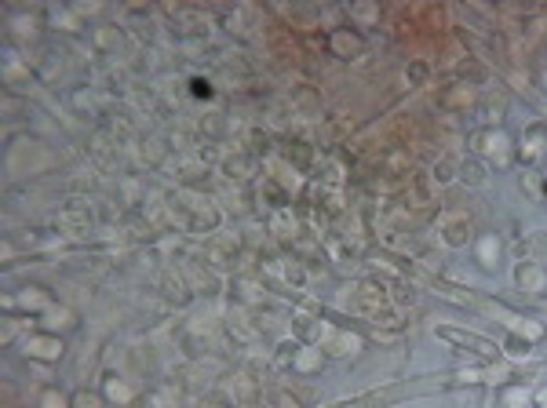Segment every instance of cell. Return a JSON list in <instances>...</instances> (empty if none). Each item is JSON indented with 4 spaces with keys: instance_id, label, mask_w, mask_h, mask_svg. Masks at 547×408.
I'll list each match as a JSON object with an SVG mask.
<instances>
[{
    "instance_id": "obj_1",
    "label": "cell",
    "mask_w": 547,
    "mask_h": 408,
    "mask_svg": "<svg viewBox=\"0 0 547 408\" xmlns=\"http://www.w3.org/2000/svg\"><path fill=\"white\" fill-rule=\"evenodd\" d=\"M438 237L445 248H464L470 245V219L460 212H445L438 219Z\"/></svg>"
},
{
    "instance_id": "obj_2",
    "label": "cell",
    "mask_w": 547,
    "mask_h": 408,
    "mask_svg": "<svg viewBox=\"0 0 547 408\" xmlns=\"http://www.w3.org/2000/svg\"><path fill=\"white\" fill-rule=\"evenodd\" d=\"M481 153L496 164V168H511L515 153H511V135L504 132H486V146H481Z\"/></svg>"
},
{
    "instance_id": "obj_3",
    "label": "cell",
    "mask_w": 547,
    "mask_h": 408,
    "mask_svg": "<svg viewBox=\"0 0 547 408\" xmlns=\"http://www.w3.org/2000/svg\"><path fill=\"white\" fill-rule=\"evenodd\" d=\"M547 150V127L544 124H529L526 135H521V161L526 164H537Z\"/></svg>"
},
{
    "instance_id": "obj_4",
    "label": "cell",
    "mask_w": 547,
    "mask_h": 408,
    "mask_svg": "<svg viewBox=\"0 0 547 408\" xmlns=\"http://www.w3.org/2000/svg\"><path fill=\"white\" fill-rule=\"evenodd\" d=\"M22 354L33 357V361H55V357L62 354V343L52 339V336H37V339H30L26 347H22Z\"/></svg>"
},
{
    "instance_id": "obj_5",
    "label": "cell",
    "mask_w": 547,
    "mask_h": 408,
    "mask_svg": "<svg viewBox=\"0 0 547 408\" xmlns=\"http://www.w3.org/2000/svg\"><path fill=\"white\" fill-rule=\"evenodd\" d=\"M515 285L526 288V292H540V288L547 285L544 266H537V263H518V266H515Z\"/></svg>"
},
{
    "instance_id": "obj_6",
    "label": "cell",
    "mask_w": 547,
    "mask_h": 408,
    "mask_svg": "<svg viewBox=\"0 0 547 408\" xmlns=\"http://www.w3.org/2000/svg\"><path fill=\"white\" fill-rule=\"evenodd\" d=\"M441 336L452 339V343H464L467 350H475V354H481V357H496V343L481 339V336H470V332H452V328H441Z\"/></svg>"
},
{
    "instance_id": "obj_7",
    "label": "cell",
    "mask_w": 547,
    "mask_h": 408,
    "mask_svg": "<svg viewBox=\"0 0 547 408\" xmlns=\"http://www.w3.org/2000/svg\"><path fill=\"white\" fill-rule=\"evenodd\" d=\"M478 263L486 266V270H496V266H500V259H504V241L496 237V234H489V237H481L478 241Z\"/></svg>"
},
{
    "instance_id": "obj_8",
    "label": "cell",
    "mask_w": 547,
    "mask_h": 408,
    "mask_svg": "<svg viewBox=\"0 0 547 408\" xmlns=\"http://www.w3.org/2000/svg\"><path fill=\"white\" fill-rule=\"evenodd\" d=\"M361 48H365V41H361V37L354 33V30H336V33H332V51H336V55L354 59Z\"/></svg>"
},
{
    "instance_id": "obj_9",
    "label": "cell",
    "mask_w": 547,
    "mask_h": 408,
    "mask_svg": "<svg viewBox=\"0 0 547 408\" xmlns=\"http://www.w3.org/2000/svg\"><path fill=\"white\" fill-rule=\"evenodd\" d=\"M19 306L22 310H52V296H48L44 288H37V285H30V288H22L19 292Z\"/></svg>"
},
{
    "instance_id": "obj_10",
    "label": "cell",
    "mask_w": 547,
    "mask_h": 408,
    "mask_svg": "<svg viewBox=\"0 0 547 408\" xmlns=\"http://www.w3.org/2000/svg\"><path fill=\"white\" fill-rule=\"evenodd\" d=\"M321 336H325V325L317 317H296V339L314 347V343H321Z\"/></svg>"
},
{
    "instance_id": "obj_11",
    "label": "cell",
    "mask_w": 547,
    "mask_h": 408,
    "mask_svg": "<svg viewBox=\"0 0 547 408\" xmlns=\"http://www.w3.org/2000/svg\"><path fill=\"white\" fill-rule=\"evenodd\" d=\"M328 350L332 354H358L361 350V339L354 336V332H332V343H328Z\"/></svg>"
},
{
    "instance_id": "obj_12",
    "label": "cell",
    "mask_w": 547,
    "mask_h": 408,
    "mask_svg": "<svg viewBox=\"0 0 547 408\" xmlns=\"http://www.w3.org/2000/svg\"><path fill=\"white\" fill-rule=\"evenodd\" d=\"M292 365H296V372H317V368H321V350H317V347H303Z\"/></svg>"
},
{
    "instance_id": "obj_13",
    "label": "cell",
    "mask_w": 547,
    "mask_h": 408,
    "mask_svg": "<svg viewBox=\"0 0 547 408\" xmlns=\"http://www.w3.org/2000/svg\"><path fill=\"white\" fill-rule=\"evenodd\" d=\"M460 178L467 186H481L486 183V164L481 161H460Z\"/></svg>"
},
{
    "instance_id": "obj_14",
    "label": "cell",
    "mask_w": 547,
    "mask_h": 408,
    "mask_svg": "<svg viewBox=\"0 0 547 408\" xmlns=\"http://www.w3.org/2000/svg\"><path fill=\"white\" fill-rule=\"evenodd\" d=\"M132 394H135V390H132L124 379L106 376V398H110V401H121V405H124V401H132Z\"/></svg>"
},
{
    "instance_id": "obj_15",
    "label": "cell",
    "mask_w": 547,
    "mask_h": 408,
    "mask_svg": "<svg viewBox=\"0 0 547 408\" xmlns=\"http://www.w3.org/2000/svg\"><path fill=\"white\" fill-rule=\"evenodd\" d=\"M435 178H438V183H452V178H460V161H452V157L438 161L435 164Z\"/></svg>"
},
{
    "instance_id": "obj_16",
    "label": "cell",
    "mask_w": 547,
    "mask_h": 408,
    "mask_svg": "<svg viewBox=\"0 0 547 408\" xmlns=\"http://www.w3.org/2000/svg\"><path fill=\"white\" fill-rule=\"evenodd\" d=\"M70 321H73V314L62 310V306H52V310H44V325H48V328H70Z\"/></svg>"
},
{
    "instance_id": "obj_17",
    "label": "cell",
    "mask_w": 547,
    "mask_h": 408,
    "mask_svg": "<svg viewBox=\"0 0 547 408\" xmlns=\"http://www.w3.org/2000/svg\"><path fill=\"white\" fill-rule=\"evenodd\" d=\"M456 95H449L445 102H449V106H456V102H460V106H470V102H475V88L470 84H460V88H452Z\"/></svg>"
},
{
    "instance_id": "obj_18",
    "label": "cell",
    "mask_w": 547,
    "mask_h": 408,
    "mask_svg": "<svg viewBox=\"0 0 547 408\" xmlns=\"http://www.w3.org/2000/svg\"><path fill=\"white\" fill-rule=\"evenodd\" d=\"M515 332H518V336H521V339H529V343H533V339H540V336H544V328H540L537 321H515Z\"/></svg>"
},
{
    "instance_id": "obj_19",
    "label": "cell",
    "mask_w": 547,
    "mask_h": 408,
    "mask_svg": "<svg viewBox=\"0 0 547 408\" xmlns=\"http://www.w3.org/2000/svg\"><path fill=\"white\" fill-rule=\"evenodd\" d=\"M394 303L412 306V303H416V288H412V285H401V280H398V285H394Z\"/></svg>"
},
{
    "instance_id": "obj_20",
    "label": "cell",
    "mask_w": 547,
    "mask_h": 408,
    "mask_svg": "<svg viewBox=\"0 0 547 408\" xmlns=\"http://www.w3.org/2000/svg\"><path fill=\"white\" fill-rule=\"evenodd\" d=\"M73 408H103V398L92 394V390H81L77 398H73Z\"/></svg>"
},
{
    "instance_id": "obj_21",
    "label": "cell",
    "mask_w": 547,
    "mask_h": 408,
    "mask_svg": "<svg viewBox=\"0 0 547 408\" xmlns=\"http://www.w3.org/2000/svg\"><path fill=\"white\" fill-rule=\"evenodd\" d=\"M350 15L361 19V22H376V19H379V8H376V4H372V8H368V4H354Z\"/></svg>"
},
{
    "instance_id": "obj_22",
    "label": "cell",
    "mask_w": 547,
    "mask_h": 408,
    "mask_svg": "<svg viewBox=\"0 0 547 408\" xmlns=\"http://www.w3.org/2000/svg\"><path fill=\"white\" fill-rule=\"evenodd\" d=\"M507 357H529V339L511 336V339H507Z\"/></svg>"
},
{
    "instance_id": "obj_23",
    "label": "cell",
    "mask_w": 547,
    "mask_h": 408,
    "mask_svg": "<svg viewBox=\"0 0 547 408\" xmlns=\"http://www.w3.org/2000/svg\"><path fill=\"white\" fill-rule=\"evenodd\" d=\"M41 408H66V394L62 390H48L41 398Z\"/></svg>"
},
{
    "instance_id": "obj_24",
    "label": "cell",
    "mask_w": 547,
    "mask_h": 408,
    "mask_svg": "<svg viewBox=\"0 0 547 408\" xmlns=\"http://www.w3.org/2000/svg\"><path fill=\"white\" fill-rule=\"evenodd\" d=\"M529 248L540 252V255H547V229H537V234L529 237Z\"/></svg>"
},
{
    "instance_id": "obj_25",
    "label": "cell",
    "mask_w": 547,
    "mask_h": 408,
    "mask_svg": "<svg viewBox=\"0 0 547 408\" xmlns=\"http://www.w3.org/2000/svg\"><path fill=\"white\" fill-rule=\"evenodd\" d=\"M95 41L103 44V48H113V44L121 41V37H117V30H113V26H110V30H99V33H95Z\"/></svg>"
},
{
    "instance_id": "obj_26",
    "label": "cell",
    "mask_w": 547,
    "mask_h": 408,
    "mask_svg": "<svg viewBox=\"0 0 547 408\" xmlns=\"http://www.w3.org/2000/svg\"><path fill=\"white\" fill-rule=\"evenodd\" d=\"M507 405H511V408H526L529 405V394L526 390H507Z\"/></svg>"
},
{
    "instance_id": "obj_27",
    "label": "cell",
    "mask_w": 547,
    "mask_h": 408,
    "mask_svg": "<svg viewBox=\"0 0 547 408\" xmlns=\"http://www.w3.org/2000/svg\"><path fill=\"white\" fill-rule=\"evenodd\" d=\"M296 343H281V347H277V361H296Z\"/></svg>"
},
{
    "instance_id": "obj_28",
    "label": "cell",
    "mask_w": 547,
    "mask_h": 408,
    "mask_svg": "<svg viewBox=\"0 0 547 408\" xmlns=\"http://www.w3.org/2000/svg\"><path fill=\"white\" fill-rule=\"evenodd\" d=\"M481 379H486V382H504V379H507V368H504V365H493Z\"/></svg>"
},
{
    "instance_id": "obj_29",
    "label": "cell",
    "mask_w": 547,
    "mask_h": 408,
    "mask_svg": "<svg viewBox=\"0 0 547 408\" xmlns=\"http://www.w3.org/2000/svg\"><path fill=\"white\" fill-rule=\"evenodd\" d=\"M248 382H252L248 376H241V379H237V394H241V398H252V387H248Z\"/></svg>"
},
{
    "instance_id": "obj_30",
    "label": "cell",
    "mask_w": 547,
    "mask_h": 408,
    "mask_svg": "<svg viewBox=\"0 0 547 408\" xmlns=\"http://www.w3.org/2000/svg\"><path fill=\"white\" fill-rule=\"evenodd\" d=\"M540 405H544V408H547V394H540Z\"/></svg>"
}]
</instances>
